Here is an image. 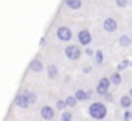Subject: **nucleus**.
Listing matches in <instances>:
<instances>
[{
	"instance_id": "obj_1",
	"label": "nucleus",
	"mask_w": 132,
	"mask_h": 121,
	"mask_svg": "<svg viewBox=\"0 0 132 121\" xmlns=\"http://www.w3.org/2000/svg\"><path fill=\"white\" fill-rule=\"evenodd\" d=\"M87 112H89L90 118H93V119H96V121H101V119H104V118L107 116V107H106V104L101 102V101L92 102V104L89 106Z\"/></svg>"
},
{
	"instance_id": "obj_2",
	"label": "nucleus",
	"mask_w": 132,
	"mask_h": 121,
	"mask_svg": "<svg viewBox=\"0 0 132 121\" xmlns=\"http://www.w3.org/2000/svg\"><path fill=\"white\" fill-rule=\"evenodd\" d=\"M64 54L70 60H79L81 54H82V50L79 48V45H67L64 48Z\"/></svg>"
},
{
	"instance_id": "obj_3",
	"label": "nucleus",
	"mask_w": 132,
	"mask_h": 121,
	"mask_svg": "<svg viewBox=\"0 0 132 121\" xmlns=\"http://www.w3.org/2000/svg\"><path fill=\"white\" fill-rule=\"evenodd\" d=\"M112 85V82H110V78H101L100 81H98V84H96V93L100 95V96H104V95H107L109 93V87Z\"/></svg>"
},
{
	"instance_id": "obj_4",
	"label": "nucleus",
	"mask_w": 132,
	"mask_h": 121,
	"mask_svg": "<svg viewBox=\"0 0 132 121\" xmlns=\"http://www.w3.org/2000/svg\"><path fill=\"white\" fill-rule=\"evenodd\" d=\"M14 106H17V107H20V109H28V107L31 106V101H30V98H28V93L23 92V93L16 95V98H14Z\"/></svg>"
},
{
	"instance_id": "obj_5",
	"label": "nucleus",
	"mask_w": 132,
	"mask_h": 121,
	"mask_svg": "<svg viewBox=\"0 0 132 121\" xmlns=\"http://www.w3.org/2000/svg\"><path fill=\"white\" fill-rule=\"evenodd\" d=\"M56 36H57V39L62 40V42H70L72 37H73V33H72V30H70L69 27H59V28L56 30Z\"/></svg>"
},
{
	"instance_id": "obj_6",
	"label": "nucleus",
	"mask_w": 132,
	"mask_h": 121,
	"mask_svg": "<svg viewBox=\"0 0 132 121\" xmlns=\"http://www.w3.org/2000/svg\"><path fill=\"white\" fill-rule=\"evenodd\" d=\"M78 42H79V45H82V47H89L90 45V42H92V34H90V31L89 30H81L79 33H78Z\"/></svg>"
},
{
	"instance_id": "obj_7",
	"label": "nucleus",
	"mask_w": 132,
	"mask_h": 121,
	"mask_svg": "<svg viewBox=\"0 0 132 121\" xmlns=\"http://www.w3.org/2000/svg\"><path fill=\"white\" fill-rule=\"evenodd\" d=\"M103 28H104L106 33H115L118 30V23H117V20L113 17H107L103 22Z\"/></svg>"
},
{
	"instance_id": "obj_8",
	"label": "nucleus",
	"mask_w": 132,
	"mask_h": 121,
	"mask_svg": "<svg viewBox=\"0 0 132 121\" xmlns=\"http://www.w3.org/2000/svg\"><path fill=\"white\" fill-rule=\"evenodd\" d=\"M40 116L45 121H51L54 118V109L51 106H42L40 107Z\"/></svg>"
},
{
	"instance_id": "obj_9",
	"label": "nucleus",
	"mask_w": 132,
	"mask_h": 121,
	"mask_svg": "<svg viewBox=\"0 0 132 121\" xmlns=\"http://www.w3.org/2000/svg\"><path fill=\"white\" fill-rule=\"evenodd\" d=\"M28 70H30L31 73H40V72L44 70V64H42V60H39V59H33L31 62H30Z\"/></svg>"
},
{
	"instance_id": "obj_10",
	"label": "nucleus",
	"mask_w": 132,
	"mask_h": 121,
	"mask_svg": "<svg viewBox=\"0 0 132 121\" xmlns=\"http://www.w3.org/2000/svg\"><path fill=\"white\" fill-rule=\"evenodd\" d=\"M90 95H92V92L90 90H84V89H78L75 92V98L78 101H87V99H90Z\"/></svg>"
},
{
	"instance_id": "obj_11",
	"label": "nucleus",
	"mask_w": 132,
	"mask_h": 121,
	"mask_svg": "<svg viewBox=\"0 0 132 121\" xmlns=\"http://www.w3.org/2000/svg\"><path fill=\"white\" fill-rule=\"evenodd\" d=\"M64 3H65V6H67L69 10H73V11H78L82 6L81 0H64Z\"/></svg>"
},
{
	"instance_id": "obj_12",
	"label": "nucleus",
	"mask_w": 132,
	"mask_h": 121,
	"mask_svg": "<svg viewBox=\"0 0 132 121\" xmlns=\"http://www.w3.org/2000/svg\"><path fill=\"white\" fill-rule=\"evenodd\" d=\"M120 106H121L124 110H127V109L132 106V96H130V95H123V96L120 98Z\"/></svg>"
},
{
	"instance_id": "obj_13",
	"label": "nucleus",
	"mask_w": 132,
	"mask_h": 121,
	"mask_svg": "<svg viewBox=\"0 0 132 121\" xmlns=\"http://www.w3.org/2000/svg\"><path fill=\"white\" fill-rule=\"evenodd\" d=\"M57 75H59L57 67H56L54 64H50V65L47 67V76H48L50 79H54V78H57Z\"/></svg>"
},
{
	"instance_id": "obj_14",
	"label": "nucleus",
	"mask_w": 132,
	"mask_h": 121,
	"mask_svg": "<svg viewBox=\"0 0 132 121\" xmlns=\"http://www.w3.org/2000/svg\"><path fill=\"white\" fill-rule=\"evenodd\" d=\"M121 75H120V72L117 70V72H113L112 75H110V82H112V85H120L121 84Z\"/></svg>"
},
{
	"instance_id": "obj_15",
	"label": "nucleus",
	"mask_w": 132,
	"mask_h": 121,
	"mask_svg": "<svg viewBox=\"0 0 132 121\" xmlns=\"http://www.w3.org/2000/svg\"><path fill=\"white\" fill-rule=\"evenodd\" d=\"M118 42H120V45H121V47H124V48H127V47H129V45L132 44V39H130V34H129V36H127V34H124V36H120V40H118Z\"/></svg>"
},
{
	"instance_id": "obj_16",
	"label": "nucleus",
	"mask_w": 132,
	"mask_h": 121,
	"mask_svg": "<svg viewBox=\"0 0 132 121\" xmlns=\"http://www.w3.org/2000/svg\"><path fill=\"white\" fill-rule=\"evenodd\" d=\"M93 59H95V64L101 65V64L104 62V54H103V51H101V50H96V51H95V56H93Z\"/></svg>"
},
{
	"instance_id": "obj_17",
	"label": "nucleus",
	"mask_w": 132,
	"mask_h": 121,
	"mask_svg": "<svg viewBox=\"0 0 132 121\" xmlns=\"http://www.w3.org/2000/svg\"><path fill=\"white\" fill-rule=\"evenodd\" d=\"M65 102H67V106H69L70 109H73V107H76V104H78L79 101L75 98V95H72V96H67V98H65Z\"/></svg>"
},
{
	"instance_id": "obj_18",
	"label": "nucleus",
	"mask_w": 132,
	"mask_h": 121,
	"mask_svg": "<svg viewBox=\"0 0 132 121\" xmlns=\"http://www.w3.org/2000/svg\"><path fill=\"white\" fill-rule=\"evenodd\" d=\"M61 121H73V115H72V112H69V110L61 112Z\"/></svg>"
},
{
	"instance_id": "obj_19",
	"label": "nucleus",
	"mask_w": 132,
	"mask_h": 121,
	"mask_svg": "<svg viewBox=\"0 0 132 121\" xmlns=\"http://www.w3.org/2000/svg\"><path fill=\"white\" fill-rule=\"evenodd\" d=\"M67 107H69V106H67V102H65V99H59V101H56V110L64 112Z\"/></svg>"
},
{
	"instance_id": "obj_20",
	"label": "nucleus",
	"mask_w": 132,
	"mask_h": 121,
	"mask_svg": "<svg viewBox=\"0 0 132 121\" xmlns=\"http://www.w3.org/2000/svg\"><path fill=\"white\" fill-rule=\"evenodd\" d=\"M123 119H124V121H132V112H130V110H124Z\"/></svg>"
},
{
	"instance_id": "obj_21",
	"label": "nucleus",
	"mask_w": 132,
	"mask_h": 121,
	"mask_svg": "<svg viewBox=\"0 0 132 121\" xmlns=\"http://www.w3.org/2000/svg\"><path fill=\"white\" fill-rule=\"evenodd\" d=\"M115 3L118 8H124V6H127V0H115Z\"/></svg>"
},
{
	"instance_id": "obj_22",
	"label": "nucleus",
	"mask_w": 132,
	"mask_h": 121,
	"mask_svg": "<svg viewBox=\"0 0 132 121\" xmlns=\"http://www.w3.org/2000/svg\"><path fill=\"white\" fill-rule=\"evenodd\" d=\"M27 93H28V98H30L31 104H34V102L37 101V96H36V93H33V92H27Z\"/></svg>"
},
{
	"instance_id": "obj_23",
	"label": "nucleus",
	"mask_w": 132,
	"mask_h": 121,
	"mask_svg": "<svg viewBox=\"0 0 132 121\" xmlns=\"http://www.w3.org/2000/svg\"><path fill=\"white\" fill-rule=\"evenodd\" d=\"M129 64H130V62H129V60H127V59H124V60H123V62H121V64L118 65V72H120V70H123V68H126V67H127Z\"/></svg>"
},
{
	"instance_id": "obj_24",
	"label": "nucleus",
	"mask_w": 132,
	"mask_h": 121,
	"mask_svg": "<svg viewBox=\"0 0 132 121\" xmlns=\"http://www.w3.org/2000/svg\"><path fill=\"white\" fill-rule=\"evenodd\" d=\"M104 99H106L107 102H113V101H115V98H113V95H110V93H107V95H104Z\"/></svg>"
},
{
	"instance_id": "obj_25",
	"label": "nucleus",
	"mask_w": 132,
	"mask_h": 121,
	"mask_svg": "<svg viewBox=\"0 0 132 121\" xmlns=\"http://www.w3.org/2000/svg\"><path fill=\"white\" fill-rule=\"evenodd\" d=\"M82 73H84V75H89V73H92V67H90V65H86V67H82Z\"/></svg>"
},
{
	"instance_id": "obj_26",
	"label": "nucleus",
	"mask_w": 132,
	"mask_h": 121,
	"mask_svg": "<svg viewBox=\"0 0 132 121\" xmlns=\"http://www.w3.org/2000/svg\"><path fill=\"white\" fill-rule=\"evenodd\" d=\"M84 51H86V54H87V56H95V51H93L92 48H86Z\"/></svg>"
},
{
	"instance_id": "obj_27",
	"label": "nucleus",
	"mask_w": 132,
	"mask_h": 121,
	"mask_svg": "<svg viewBox=\"0 0 132 121\" xmlns=\"http://www.w3.org/2000/svg\"><path fill=\"white\" fill-rule=\"evenodd\" d=\"M129 95H130V96H132V89H130V90H129Z\"/></svg>"
},
{
	"instance_id": "obj_28",
	"label": "nucleus",
	"mask_w": 132,
	"mask_h": 121,
	"mask_svg": "<svg viewBox=\"0 0 132 121\" xmlns=\"http://www.w3.org/2000/svg\"><path fill=\"white\" fill-rule=\"evenodd\" d=\"M130 39H132V34H130Z\"/></svg>"
}]
</instances>
